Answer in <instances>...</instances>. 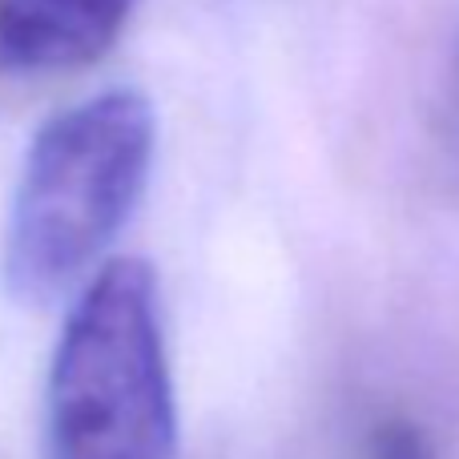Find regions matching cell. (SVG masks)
<instances>
[{
  "label": "cell",
  "mask_w": 459,
  "mask_h": 459,
  "mask_svg": "<svg viewBox=\"0 0 459 459\" xmlns=\"http://www.w3.org/2000/svg\"><path fill=\"white\" fill-rule=\"evenodd\" d=\"M158 117L137 89H105L37 129L4 230V286L24 307L65 294L121 234L145 190Z\"/></svg>",
  "instance_id": "6da1fadb"
},
{
  "label": "cell",
  "mask_w": 459,
  "mask_h": 459,
  "mask_svg": "<svg viewBox=\"0 0 459 459\" xmlns=\"http://www.w3.org/2000/svg\"><path fill=\"white\" fill-rule=\"evenodd\" d=\"M178 407L169 379L158 274L117 258L73 302L48 367V459H174Z\"/></svg>",
  "instance_id": "7a4b0ae2"
},
{
  "label": "cell",
  "mask_w": 459,
  "mask_h": 459,
  "mask_svg": "<svg viewBox=\"0 0 459 459\" xmlns=\"http://www.w3.org/2000/svg\"><path fill=\"white\" fill-rule=\"evenodd\" d=\"M137 0H0V77H53L97 61Z\"/></svg>",
  "instance_id": "3957f363"
}]
</instances>
